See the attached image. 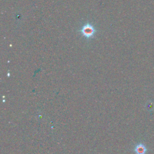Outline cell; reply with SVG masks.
<instances>
[{
	"instance_id": "7a4b0ae2",
	"label": "cell",
	"mask_w": 154,
	"mask_h": 154,
	"mask_svg": "<svg viewBox=\"0 0 154 154\" xmlns=\"http://www.w3.org/2000/svg\"><path fill=\"white\" fill-rule=\"evenodd\" d=\"M147 151V148L143 143L137 144L134 147V152L135 154H146Z\"/></svg>"
},
{
	"instance_id": "6da1fadb",
	"label": "cell",
	"mask_w": 154,
	"mask_h": 154,
	"mask_svg": "<svg viewBox=\"0 0 154 154\" xmlns=\"http://www.w3.org/2000/svg\"><path fill=\"white\" fill-rule=\"evenodd\" d=\"M81 35L87 38H90L94 37L96 33V29L94 27L89 23L85 24L81 29L79 30Z\"/></svg>"
}]
</instances>
